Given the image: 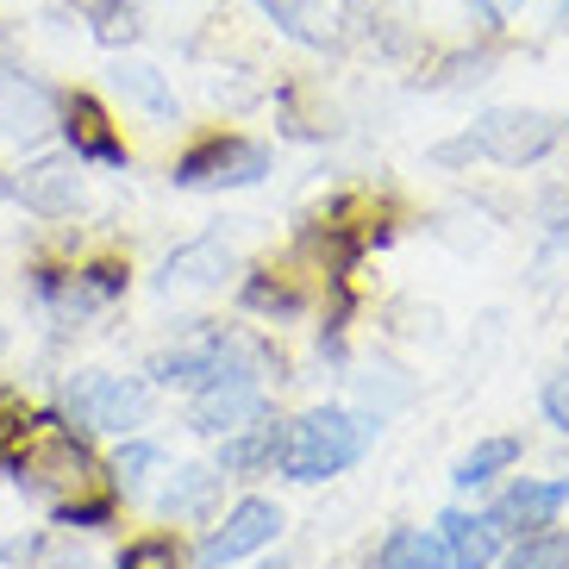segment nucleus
Segmentation results:
<instances>
[{"label":"nucleus","mask_w":569,"mask_h":569,"mask_svg":"<svg viewBox=\"0 0 569 569\" xmlns=\"http://www.w3.org/2000/svg\"><path fill=\"white\" fill-rule=\"evenodd\" d=\"M13 482H26L38 501L51 507L57 526H107L113 519V488H107L101 457L88 451V438L63 413H38L26 457H19Z\"/></svg>","instance_id":"1"},{"label":"nucleus","mask_w":569,"mask_h":569,"mask_svg":"<svg viewBox=\"0 0 569 569\" xmlns=\"http://www.w3.org/2000/svg\"><path fill=\"white\" fill-rule=\"evenodd\" d=\"M382 413H351V407H313L295 419L282 438V476L288 482H326L338 469H351L357 457L376 445Z\"/></svg>","instance_id":"2"},{"label":"nucleus","mask_w":569,"mask_h":569,"mask_svg":"<svg viewBox=\"0 0 569 569\" xmlns=\"http://www.w3.org/2000/svg\"><path fill=\"white\" fill-rule=\"evenodd\" d=\"M63 419L76 432H126L132 438L151 419V388L132 376H107V369H82L63 388Z\"/></svg>","instance_id":"3"},{"label":"nucleus","mask_w":569,"mask_h":569,"mask_svg":"<svg viewBox=\"0 0 569 569\" xmlns=\"http://www.w3.org/2000/svg\"><path fill=\"white\" fill-rule=\"evenodd\" d=\"M557 138H563V126H557L551 113L495 107V113L476 119L469 144H457V151H482V157H495V163H507V169H526V163H538V157L551 151ZM457 151H445V157H457Z\"/></svg>","instance_id":"4"},{"label":"nucleus","mask_w":569,"mask_h":569,"mask_svg":"<svg viewBox=\"0 0 569 569\" xmlns=\"http://www.w3.org/2000/svg\"><path fill=\"white\" fill-rule=\"evenodd\" d=\"M263 176H269V151L232 132H213L176 157V188H251Z\"/></svg>","instance_id":"5"},{"label":"nucleus","mask_w":569,"mask_h":569,"mask_svg":"<svg viewBox=\"0 0 569 569\" xmlns=\"http://www.w3.org/2000/svg\"><path fill=\"white\" fill-rule=\"evenodd\" d=\"M276 532H282V507L263 501V495H251V501H238L232 513L201 538L194 569H226V563H238V557H257L263 545H276Z\"/></svg>","instance_id":"6"},{"label":"nucleus","mask_w":569,"mask_h":569,"mask_svg":"<svg viewBox=\"0 0 569 569\" xmlns=\"http://www.w3.org/2000/svg\"><path fill=\"white\" fill-rule=\"evenodd\" d=\"M38 288V301L51 307L57 319H88V313H101V307H113L119 295H126V263H88L76 269V276H57V269H38L32 276Z\"/></svg>","instance_id":"7"},{"label":"nucleus","mask_w":569,"mask_h":569,"mask_svg":"<svg viewBox=\"0 0 569 569\" xmlns=\"http://www.w3.org/2000/svg\"><path fill=\"white\" fill-rule=\"evenodd\" d=\"M57 126H63L69 157H76V163H101V169H126V163H132V151L119 144L107 107L94 101V94H82V88L57 101Z\"/></svg>","instance_id":"8"},{"label":"nucleus","mask_w":569,"mask_h":569,"mask_svg":"<svg viewBox=\"0 0 569 569\" xmlns=\"http://www.w3.org/2000/svg\"><path fill=\"white\" fill-rule=\"evenodd\" d=\"M569 507V482H513L501 501L488 507V526L501 538H526V532H545L557 513Z\"/></svg>","instance_id":"9"},{"label":"nucleus","mask_w":569,"mask_h":569,"mask_svg":"<svg viewBox=\"0 0 569 569\" xmlns=\"http://www.w3.org/2000/svg\"><path fill=\"white\" fill-rule=\"evenodd\" d=\"M51 126H57V94L26 69H7L0 76V132L26 144V138H44Z\"/></svg>","instance_id":"10"},{"label":"nucleus","mask_w":569,"mask_h":569,"mask_svg":"<svg viewBox=\"0 0 569 569\" xmlns=\"http://www.w3.org/2000/svg\"><path fill=\"white\" fill-rule=\"evenodd\" d=\"M13 194L32 207L38 219H63L82 201V163H76V157H38V163L13 182Z\"/></svg>","instance_id":"11"},{"label":"nucleus","mask_w":569,"mask_h":569,"mask_svg":"<svg viewBox=\"0 0 569 569\" xmlns=\"http://www.w3.org/2000/svg\"><path fill=\"white\" fill-rule=\"evenodd\" d=\"M251 419H263V388L257 382H207L194 395V407H188V426L194 432H213V438L238 432Z\"/></svg>","instance_id":"12"},{"label":"nucleus","mask_w":569,"mask_h":569,"mask_svg":"<svg viewBox=\"0 0 569 569\" xmlns=\"http://www.w3.org/2000/svg\"><path fill=\"white\" fill-rule=\"evenodd\" d=\"M438 545H445L451 569H488L501 557V532L488 526V513H457V507L438 519Z\"/></svg>","instance_id":"13"},{"label":"nucleus","mask_w":569,"mask_h":569,"mask_svg":"<svg viewBox=\"0 0 569 569\" xmlns=\"http://www.w3.org/2000/svg\"><path fill=\"white\" fill-rule=\"evenodd\" d=\"M282 426L276 419H251V426H238V432H226V445H219V476H257V469L282 463Z\"/></svg>","instance_id":"14"},{"label":"nucleus","mask_w":569,"mask_h":569,"mask_svg":"<svg viewBox=\"0 0 569 569\" xmlns=\"http://www.w3.org/2000/svg\"><path fill=\"white\" fill-rule=\"evenodd\" d=\"M226 263H232V257H226V238L182 244V251L157 269V288H163V295H176V288H213L219 276H226Z\"/></svg>","instance_id":"15"},{"label":"nucleus","mask_w":569,"mask_h":569,"mask_svg":"<svg viewBox=\"0 0 569 569\" xmlns=\"http://www.w3.org/2000/svg\"><path fill=\"white\" fill-rule=\"evenodd\" d=\"M219 495V463H182L169 476V488L157 495V513L176 519V513H207Z\"/></svg>","instance_id":"16"},{"label":"nucleus","mask_w":569,"mask_h":569,"mask_svg":"<svg viewBox=\"0 0 569 569\" xmlns=\"http://www.w3.org/2000/svg\"><path fill=\"white\" fill-rule=\"evenodd\" d=\"M369 569H451V557H445L438 532L401 526V532H388V538H382V551H376V563H369Z\"/></svg>","instance_id":"17"},{"label":"nucleus","mask_w":569,"mask_h":569,"mask_svg":"<svg viewBox=\"0 0 569 569\" xmlns=\"http://www.w3.org/2000/svg\"><path fill=\"white\" fill-rule=\"evenodd\" d=\"M295 44H326L332 38V0H257Z\"/></svg>","instance_id":"18"},{"label":"nucleus","mask_w":569,"mask_h":569,"mask_svg":"<svg viewBox=\"0 0 569 569\" xmlns=\"http://www.w3.org/2000/svg\"><path fill=\"white\" fill-rule=\"evenodd\" d=\"M113 88H119L132 107H144L151 119H176V94H169V82L157 76L151 63H119V69H113Z\"/></svg>","instance_id":"19"},{"label":"nucleus","mask_w":569,"mask_h":569,"mask_svg":"<svg viewBox=\"0 0 569 569\" xmlns=\"http://www.w3.org/2000/svg\"><path fill=\"white\" fill-rule=\"evenodd\" d=\"M513 457H519V438H482L469 457H457L451 482L457 488H482V482H495L501 469H513Z\"/></svg>","instance_id":"20"},{"label":"nucleus","mask_w":569,"mask_h":569,"mask_svg":"<svg viewBox=\"0 0 569 569\" xmlns=\"http://www.w3.org/2000/svg\"><path fill=\"white\" fill-rule=\"evenodd\" d=\"M301 301L307 295L295 282H282L276 269H257L251 282H244V307H257V313H282L288 319V313H301Z\"/></svg>","instance_id":"21"},{"label":"nucleus","mask_w":569,"mask_h":569,"mask_svg":"<svg viewBox=\"0 0 569 569\" xmlns=\"http://www.w3.org/2000/svg\"><path fill=\"white\" fill-rule=\"evenodd\" d=\"M507 569H569V538L563 532H526V545H519L513 557H507Z\"/></svg>","instance_id":"22"},{"label":"nucleus","mask_w":569,"mask_h":569,"mask_svg":"<svg viewBox=\"0 0 569 569\" xmlns=\"http://www.w3.org/2000/svg\"><path fill=\"white\" fill-rule=\"evenodd\" d=\"M32 419H38V413H26V407H0V476H7V482H13L19 457H26V438H32Z\"/></svg>","instance_id":"23"},{"label":"nucleus","mask_w":569,"mask_h":569,"mask_svg":"<svg viewBox=\"0 0 569 569\" xmlns=\"http://www.w3.org/2000/svg\"><path fill=\"white\" fill-rule=\"evenodd\" d=\"M157 463H163V451H157V445H144V438H126V451H119L113 476H119V488L132 495V488L151 482V469H157Z\"/></svg>","instance_id":"24"},{"label":"nucleus","mask_w":569,"mask_h":569,"mask_svg":"<svg viewBox=\"0 0 569 569\" xmlns=\"http://www.w3.org/2000/svg\"><path fill=\"white\" fill-rule=\"evenodd\" d=\"M119 569H182V563H176V545L163 532H151V538H138V545H126Z\"/></svg>","instance_id":"25"},{"label":"nucleus","mask_w":569,"mask_h":569,"mask_svg":"<svg viewBox=\"0 0 569 569\" xmlns=\"http://www.w3.org/2000/svg\"><path fill=\"white\" fill-rule=\"evenodd\" d=\"M132 7L126 0H94V38H107V44H119V38H132Z\"/></svg>","instance_id":"26"},{"label":"nucleus","mask_w":569,"mask_h":569,"mask_svg":"<svg viewBox=\"0 0 569 569\" xmlns=\"http://www.w3.org/2000/svg\"><path fill=\"white\" fill-rule=\"evenodd\" d=\"M545 413H551V426H563V432H569V369L545 382Z\"/></svg>","instance_id":"27"},{"label":"nucleus","mask_w":569,"mask_h":569,"mask_svg":"<svg viewBox=\"0 0 569 569\" xmlns=\"http://www.w3.org/2000/svg\"><path fill=\"white\" fill-rule=\"evenodd\" d=\"M38 569H94V557H82L76 545H44V551H38Z\"/></svg>","instance_id":"28"},{"label":"nucleus","mask_w":569,"mask_h":569,"mask_svg":"<svg viewBox=\"0 0 569 569\" xmlns=\"http://www.w3.org/2000/svg\"><path fill=\"white\" fill-rule=\"evenodd\" d=\"M263 569H288V563H282V557H276V563H263Z\"/></svg>","instance_id":"29"},{"label":"nucleus","mask_w":569,"mask_h":569,"mask_svg":"<svg viewBox=\"0 0 569 569\" xmlns=\"http://www.w3.org/2000/svg\"><path fill=\"white\" fill-rule=\"evenodd\" d=\"M0 351H7V332H0Z\"/></svg>","instance_id":"30"}]
</instances>
